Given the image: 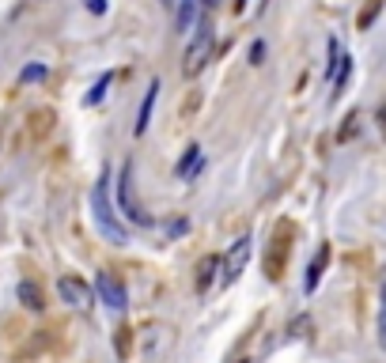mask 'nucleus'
I'll list each match as a JSON object with an SVG mask.
<instances>
[{
    "mask_svg": "<svg viewBox=\"0 0 386 363\" xmlns=\"http://www.w3.org/2000/svg\"><path fill=\"white\" fill-rule=\"evenodd\" d=\"M379 125H382V133H386V102H382V110H379Z\"/></svg>",
    "mask_w": 386,
    "mask_h": 363,
    "instance_id": "obj_20",
    "label": "nucleus"
},
{
    "mask_svg": "<svg viewBox=\"0 0 386 363\" xmlns=\"http://www.w3.org/2000/svg\"><path fill=\"white\" fill-rule=\"evenodd\" d=\"M57 292H61V303H69L72 311H88L91 306V284L76 273H64L57 280Z\"/></svg>",
    "mask_w": 386,
    "mask_h": 363,
    "instance_id": "obj_4",
    "label": "nucleus"
},
{
    "mask_svg": "<svg viewBox=\"0 0 386 363\" xmlns=\"http://www.w3.org/2000/svg\"><path fill=\"white\" fill-rule=\"evenodd\" d=\"M197 166H201V148L190 144V148H186V159L178 163V171H174V174H178V178H193Z\"/></svg>",
    "mask_w": 386,
    "mask_h": 363,
    "instance_id": "obj_12",
    "label": "nucleus"
},
{
    "mask_svg": "<svg viewBox=\"0 0 386 363\" xmlns=\"http://www.w3.org/2000/svg\"><path fill=\"white\" fill-rule=\"evenodd\" d=\"M352 133H356V114H348V118H345V125H341V133H337V136H341V141H348Z\"/></svg>",
    "mask_w": 386,
    "mask_h": 363,
    "instance_id": "obj_17",
    "label": "nucleus"
},
{
    "mask_svg": "<svg viewBox=\"0 0 386 363\" xmlns=\"http://www.w3.org/2000/svg\"><path fill=\"white\" fill-rule=\"evenodd\" d=\"M15 295H20V303L27 306V311H46V295H42V287L39 280H20V287H15Z\"/></svg>",
    "mask_w": 386,
    "mask_h": 363,
    "instance_id": "obj_8",
    "label": "nucleus"
},
{
    "mask_svg": "<svg viewBox=\"0 0 386 363\" xmlns=\"http://www.w3.org/2000/svg\"><path fill=\"white\" fill-rule=\"evenodd\" d=\"M95 292H99V299L106 303V306H114V311H125V284L118 280L114 273H106V269H102V273L95 276Z\"/></svg>",
    "mask_w": 386,
    "mask_h": 363,
    "instance_id": "obj_6",
    "label": "nucleus"
},
{
    "mask_svg": "<svg viewBox=\"0 0 386 363\" xmlns=\"http://www.w3.org/2000/svg\"><path fill=\"white\" fill-rule=\"evenodd\" d=\"M379 341L386 348V284H382V306H379Z\"/></svg>",
    "mask_w": 386,
    "mask_h": 363,
    "instance_id": "obj_16",
    "label": "nucleus"
},
{
    "mask_svg": "<svg viewBox=\"0 0 386 363\" xmlns=\"http://www.w3.org/2000/svg\"><path fill=\"white\" fill-rule=\"evenodd\" d=\"M261 57H266V45H261V42H254V50H250V61H254V64H261Z\"/></svg>",
    "mask_w": 386,
    "mask_h": 363,
    "instance_id": "obj_19",
    "label": "nucleus"
},
{
    "mask_svg": "<svg viewBox=\"0 0 386 363\" xmlns=\"http://www.w3.org/2000/svg\"><path fill=\"white\" fill-rule=\"evenodd\" d=\"M382 4H386V0H367V8L360 12V20H356V27H360V31H367V27L375 23V15L382 12Z\"/></svg>",
    "mask_w": 386,
    "mask_h": 363,
    "instance_id": "obj_13",
    "label": "nucleus"
},
{
    "mask_svg": "<svg viewBox=\"0 0 386 363\" xmlns=\"http://www.w3.org/2000/svg\"><path fill=\"white\" fill-rule=\"evenodd\" d=\"M91 212H95V223L102 235H110L114 242H125V227H121L114 204H110V171H102V178L91 190Z\"/></svg>",
    "mask_w": 386,
    "mask_h": 363,
    "instance_id": "obj_1",
    "label": "nucleus"
},
{
    "mask_svg": "<svg viewBox=\"0 0 386 363\" xmlns=\"http://www.w3.org/2000/svg\"><path fill=\"white\" fill-rule=\"evenodd\" d=\"M118 212L129 223H137V227H152V216L144 212V204L137 201V190H133V163H121V174H118Z\"/></svg>",
    "mask_w": 386,
    "mask_h": 363,
    "instance_id": "obj_2",
    "label": "nucleus"
},
{
    "mask_svg": "<svg viewBox=\"0 0 386 363\" xmlns=\"http://www.w3.org/2000/svg\"><path fill=\"white\" fill-rule=\"evenodd\" d=\"M83 4H88V12H95V15L106 12V0H83Z\"/></svg>",
    "mask_w": 386,
    "mask_h": 363,
    "instance_id": "obj_18",
    "label": "nucleus"
},
{
    "mask_svg": "<svg viewBox=\"0 0 386 363\" xmlns=\"http://www.w3.org/2000/svg\"><path fill=\"white\" fill-rule=\"evenodd\" d=\"M220 257H201V265H197V292H209L212 287V280H216V273H220Z\"/></svg>",
    "mask_w": 386,
    "mask_h": 363,
    "instance_id": "obj_9",
    "label": "nucleus"
},
{
    "mask_svg": "<svg viewBox=\"0 0 386 363\" xmlns=\"http://www.w3.org/2000/svg\"><path fill=\"white\" fill-rule=\"evenodd\" d=\"M212 45H216L212 23L201 20V27H197V34H193V42H190V50H186V57H182V72H186V76H201L205 64L212 61Z\"/></svg>",
    "mask_w": 386,
    "mask_h": 363,
    "instance_id": "obj_3",
    "label": "nucleus"
},
{
    "mask_svg": "<svg viewBox=\"0 0 386 363\" xmlns=\"http://www.w3.org/2000/svg\"><path fill=\"white\" fill-rule=\"evenodd\" d=\"M156 99H159V80H152V87L144 91V102H140V114H137V125H133V133H137V136H144V133H148V121H152Z\"/></svg>",
    "mask_w": 386,
    "mask_h": 363,
    "instance_id": "obj_7",
    "label": "nucleus"
},
{
    "mask_svg": "<svg viewBox=\"0 0 386 363\" xmlns=\"http://www.w3.org/2000/svg\"><path fill=\"white\" fill-rule=\"evenodd\" d=\"M20 80L23 83H39V80H46V69L42 64H27V69L20 72Z\"/></svg>",
    "mask_w": 386,
    "mask_h": 363,
    "instance_id": "obj_15",
    "label": "nucleus"
},
{
    "mask_svg": "<svg viewBox=\"0 0 386 363\" xmlns=\"http://www.w3.org/2000/svg\"><path fill=\"white\" fill-rule=\"evenodd\" d=\"M216 4H220V0H201V8H216Z\"/></svg>",
    "mask_w": 386,
    "mask_h": 363,
    "instance_id": "obj_21",
    "label": "nucleus"
},
{
    "mask_svg": "<svg viewBox=\"0 0 386 363\" xmlns=\"http://www.w3.org/2000/svg\"><path fill=\"white\" fill-rule=\"evenodd\" d=\"M247 257H250V239L242 235V239L231 242L228 257H223V265H220V284H235V280H239L242 269H247Z\"/></svg>",
    "mask_w": 386,
    "mask_h": 363,
    "instance_id": "obj_5",
    "label": "nucleus"
},
{
    "mask_svg": "<svg viewBox=\"0 0 386 363\" xmlns=\"http://www.w3.org/2000/svg\"><path fill=\"white\" fill-rule=\"evenodd\" d=\"M110 80H114V76L106 72V76H102V80L95 83V91H88V99H83V102H88V106H95V102H102V95H106V83H110Z\"/></svg>",
    "mask_w": 386,
    "mask_h": 363,
    "instance_id": "obj_14",
    "label": "nucleus"
},
{
    "mask_svg": "<svg viewBox=\"0 0 386 363\" xmlns=\"http://www.w3.org/2000/svg\"><path fill=\"white\" fill-rule=\"evenodd\" d=\"M326 265H329V246L322 242V246H318V254H315V262H310V269H307V292H315V287H318Z\"/></svg>",
    "mask_w": 386,
    "mask_h": 363,
    "instance_id": "obj_10",
    "label": "nucleus"
},
{
    "mask_svg": "<svg viewBox=\"0 0 386 363\" xmlns=\"http://www.w3.org/2000/svg\"><path fill=\"white\" fill-rule=\"evenodd\" d=\"M197 8H201V0H182V4H178V12H174V27H178V31H193Z\"/></svg>",
    "mask_w": 386,
    "mask_h": 363,
    "instance_id": "obj_11",
    "label": "nucleus"
}]
</instances>
